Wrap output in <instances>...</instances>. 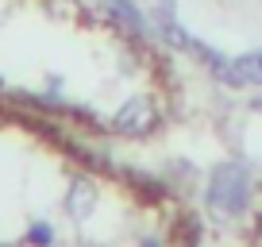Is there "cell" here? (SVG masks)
I'll use <instances>...</instances> for the list:
<instances>
[{"mask_svg":"<svg viewBox=\"0 0 262 247\" xmlns=\"http://www.w3.org/2000/svg\"><path fill=\"white\" fill-rule=\"evenodd\" d=\"M235 70L243 77V85H262V50H251V54L235 58Z\"/></svg>","mask_w":262,"mask_h":247,"instance_id":"6","label":"cell"},{"mask_svg":"<svg viewBox=\"0 0 262 247\" xmlns=\"http://www.w3.org/2000/svg\"><path fill=\"white\" fill-rule=\"evenodd\" d=\"M112 128L120 135H127V139H143V135H150L158 128V108L155 100L147 97V93H135L131 100H123L120 112L112 116Z\"/></svg>","mask_w":262,"mask_h":247,"instance_id":"2","label":"cell"},{"mask_svg":"<svg viewBox=\"0 0 262 247\" xmlns=\"http://www.w3.org/2000/svg\"><path fill=\"white\" fill-rule=\"evenodd\" d=\"M150 27H155V31L162 35V43H170V47H178V50H193V35H189L185 27L178 24L173 0H158V8H155V19H150Z\"/></svg>","mask_w":262,"mask_h":247,"instance_id":"4","label":"cell"},{"mask_svg":"<svg viewBox=\"0 0 262 247\" xmlns=\"http://www.w3.org/2000/svg\"><path fill=\"white\" fill-rule=\"evenodd\" d=\"M100 12L104 19L127 39H147L150 35V16L135 4V0H100Z\"/></svg>","mask_w":262,"mask_h":247,"instance_id":"3","label":"cell"},{"mask_svg":"<svg viewBox=\"0 0 262 247\" xmlns=\"http://www.w3.org/2000/svg\"><path fill=\"white\" fill-rule=\"evenodd\" d=\"M0 89H4V77H0Z\"/></svg>","mask_w":262,"mask_h":247,"instance_id":"10","label":"cell"},{"mask_svg":"<svg viewBox=\"0 0 262 247\" xmlns=\"http://www.w3.org/2000/svg\"><path fill=\"white\" fill-rule=\"evenodd\" d=\"M251 170L243 162H220L208 178V209H212L220 220H231V216H243L247 205H251Z\"/></svg>","mask_w":262,"mask_h":247,"instance_id":"1","label":"cell"},{"mask_svg":"<svg viewBox=\"0 0 262 247\" xmlns=\"http://www.w3.org/2000/svg\"><path fill=\"white\" fill-rule=\"evenodd\" d=\"M254 108H262V97H254Z\"/></svg>","mask_w":262,"mask_h":247,"instance_id":"9","label":"cell"},{"mask_svg":"<svg viewBox=\"0 0 262 247\" xmlns=\"http://www.w3.org/2000/svg\"><path fill=\"white\" fill-rule=\"evenodd\" d=\"M97 201H100V190L93 186V178H74V181H70V193H66V209H70V216L89 220L93 209H97Z\"/></svg>","mask_w":262,"mask_h":247,"instance_id":"5","label":"cell"},{"mask_svg":"<svg viewBox=\"0 0 262 247\" xmlns=\"http://www.w3.org/2000/svg\"><path fill=\"white\" fill-rule=\"evenodd\" d=\"M143 247H158V239H143Z\"/></svg>","mask_w":262,"mask_h":247,"instance_id":"8","label":"cell"},{"mask_svg":"<svg viewBox=\"0 0 262 247\" xmlns=\"http://www.w3.org/2000/svg\"><path fill=\"white\" fill-rule=\"evenodd\" d=\"M27 239H31L35 247H47L50 239H54V228H50V224H31V232H27Z\"/></svg>","mask_w":262,"mask_h":247,"instance_id":"7","label":"cell"}]
</instances>
